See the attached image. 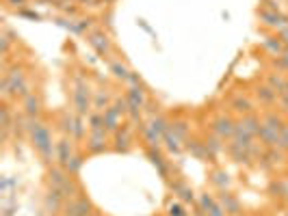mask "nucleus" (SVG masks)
<instances>
[{"label": "nucleus", "mask_w": 288, "mask_h": 216, "mask_svg": "<svg viewBox=\"0 0 288 216\" xmlns=\"http://www.w3.org/2000/svg\"><path fill=\"white\" fill-rule=\"evenodd\" d=\"M76 207H78V216H91L93 214L91 201L87 199V194H83V192L76 197Z\"/></svg>", "instance_id": "obj_30"}, {"label": "nucleus", "mask_w": 288, "mask_h": 216, "mask_svg": "<svg viewBox=\"0 0 288 216\" xmlns=\"http://www.w3.org/2000/svg\"><path fill=\"white\" fill-rule=\"evenodd\" d=\"M217 201L221 203V207L226 210V214H228V216H241L243 205H241V201L236 199V194H232L230 190H221Z\"/></svg>", "instance_id": "obj_7"}, {"label": "nucleus", "mask_w": 288, "mask_h": 216, "mask_svg": "<svg viewBox=\"0 0 288 216\" xmlns=\"http://www.w3.org/2000/svg\"><path fill=\"white\" fill-rule=\"evenodd\" d=\"M22 113L31 119H39L44 113V104H41V95L39 93H28L22 99Z\"/></svg>", "instance_id": "obj_6"}, {"label": "nucleus", "mask_w": 288, "mask_h": 216, "mask_svg": "<svg viewBox=\"0 0 288 216\" xmlns=\"http://www.w3.org/2000/svg\"><path fill=\"white\" fill-rule=\"evenodd\" d=\"M167 212H169V216H189V214H186V210L180 203H171Z\"/></svg>", "instance_id": "obj_37"}, {"label": "nucleus", "mask_w": 288, "mask_h": 216, "mask_svg": "<svg viewBox=\"0 0 288 216\" xmlns=\"http://www.w3.org/2000/svg\"><path fill=\"white\" fill-rule=\"evenodd\" d=\"M256 97L260 99V104L264 106H273L279 99V93L275 89H271L269 84H262V86H258L256 89Z\"/></svg>", "instance_id": "obj_17"}, {"label": "nucleus", "mask_w": 288, "mask_h": 216, "mask_svg": "<svg viewBox=\"0 0 288 216\" xmlns=\"http://www.w3.org/2000/svg\"><path fill=\"white\" fill-rule=\"evenodd\" d=\"M266 84L271 86V89H275L277 93H284L286 89V78L282 74H269V78H266Z\"/></svg>", "instance_id": "obj_33"}, {"label": "nucleus", "mask_w": 288, "mask_h": 216, "mask_svg": "<svg viewBox=\"0 0 288 216\" xmlns=\"http://www.w3.org/2000/svg\"><path fill=\"white\" fill-rule=\"evenodd\" d=\"M44 207L48 214H61L63 207H65V197L56 190V188H48V192L44 194Z\"/></svg>", "instance_id": "obj_5"}, {"label": "nucleus", "mask_w": 288, "mask_h": 216, "mask_svg": "<svg viewBox=\"0 0 288 216\" xmlns=\"http://www.w3.org/2000/svg\"><path fill=\"white\" fill-rule=\"evenodd\" d=\"M71 158H74V145H71V139L63 136V139L56 143V160H59V167L65 169Z\"/></svg>", "instance_id": "obj_10"}, {"label": "nucleus", "mask_w": 288, "mask_h": 216, "mask_svg": "<svg viewBox=\"0 0 288 216\" xmlns=\"http://www.w3.org/2000/svg\"><path fill=\"white\" fill-rule=\"evenodd\" d=\"M210 184L217 186L219 190H228V186L232 184V179H230V173H228V171L212 169V171H210Z\"/></svg>", "instance_id": "obj_21"}, {"label": "nucleus", "mask_w": 288, "mask_h": 216, "mask_svg": "<svg viewBox=\"0 0 288 216\" xmlns=\"http://www.w3.org/2000/svg\"><path fill=\"white\" fill-rule=\"evenodd\" d=\"M204 143H206V149H208V154H210L212 158H217L223 149H226V143H223V139L221 136H217V134H210V136H206L204 139Z\"/></svg>", "instance_id": "obj_23"}, {"label": "nucleus", "mask_w": 288, "mask_h": 216, "mask_svg": "<svg viewBox=\"0 0 288 216\" xmlns=\"http://www.w3.org/2000/svg\"><path fill=\"white\" fill-rule=\"evenodd\" d=\"M269 192L279 201H288V177H277L269 184Z\"/></svg>", "instance_id": "obj_16"}, {"label": "nucleus", "mask_w": 288, "mask_h": 216, "mask_svg": "<svg viewBox=\"0 0 288 216\" xmlns=\"http://www.w3.org/2000/svg\"><path fill=\"white\" fill-rule=\"evenodd\" d=\"M239 126H243L249 134L258 136V132H260V126H262V119L258 117L256 113H249V115H243V119L239 121Z\"/></svg>", "instance_id": "obj_19"}, {"label": "nucleus", "mask_w": 288, "mask_h": 216, "mask_svg": "<svg viewBox=\"0 0 288 216\" xmlns=\"http://www.w3.org/2000/svg\"><path fill=\"white\" fill-rule=\"evenodd\" d=\"M210 130H212V134L221 136L223 141H226V139H232V136H234V130H236V121L230 117V115H219V117L212 119Z\"/></svg>", "instance_id": "obj_3"}, {"label": "nucleus", "mask_w": 288, "mask_h": 216, "mask_svg": "<svg viewBox=\"0 0 288 216\" xmlns=\"http://www.w3.org/2000/svg\"><path fill=\"white\" fill-rule=\"evenodd\" d=\"M130 86H139V84H143V80H141V76L136 74V71H130V76H128V80H126Z\"/></svg>", "instance_id": "obj_40"}, {"label": "nucleus", "mask_w": 288, "mask_h": 216, "mask_svg": "<svg viewBox=\"0 0 288 216\" xmlns=\"http://www.w3.org/2000/svg\"><path fill=\"white\" fill-rule=\"evenodd\" d=\"M102 115H104V128H106V132H117V130L121 128V115H119L117 108L111 104L109 108H104Z\"/></svg>", "instance_id": "obj_14"}, {"label": "nucleus", "mask_w": 288, "mask_h": 216, "mask_svg": "<svg viewBox=\"0 0 288 216\" xmlns=\"http://www.w3.org/2000/svg\"><path fill=\"white\" fill-rule=\"evenodd\" d=\"M277 37L282 39V43L288 48V26H284V28H279V33H277Z\"/></svg>", "instance_id": "obj_41"}, {"label": "nucleus", "mask_w": 288, "mask_h": 216, "mask_svg": "<svg viewBox=\"0 0 288 216\" xmlns=\"http://www.w3.org/2000/svg\"><path fill=\"white\" fill-rule=\"evenodd\" d=\"M228 154H230V158H232L234 162H239V164H251V160H254L251 149H245L241 145H236V143H230V145H228Z\"/></svg>", "instance_id": "obj_15"}, {"label": "nucleus", "mask_w": 288, "mask_h": 216, "mask_svg": "<svg viewBox=\"0 0 288 216\" xmlns=\"http://www.w3.org/2000/svg\"><path fill=\"white\" fill-rule=\"evenodd\" d=\"M87 41H89V46L96 50L100 56H109V52H111V39L106 37L102 31H93V33H89Z\"/></svg>", "instance_id": "obj_8"}, {"label": "nucleus", "mask_w": 288, "mask_h": 216, "mask_svg": "<svg viewBox=\"0 0 288 216\" xmlns=\"http://www.w3.org/2000/svg\"><path fill=\"white\" fill-rule=\"evenodd\" d=\"M93 93H96L93 106H96L100 113H102L104 108H109V106H111V95H109V91H93Z\"/></svg>", "instance_id": "obj_32"}, {"label": "nucleus", "mask_w": 288, "mask_h": 216, "mask_svg": "<svg viewBox=\"0 0 288 216\" xmlns=\"http://www.w3.org/2000/svg\"><path fill=\"white\" fill-rule=\"evenodd\" d=\"M275 65L279 69H284V71H288V48L284 50V54L282 56H277V61H275Z\"/></svg>", "instance_id": "obj_38"}, {"label": "nucleus", "mask_w": 288, "mask_h": 216, "mask_svg": "<svg viewBox=\"0 0 288 216\" xmlns=\"http://www.w3.org/2000/svg\"><path fill=\"white\" fill-rule=\"evenodd\" d=\"M146 154H148V158H150V162H152L154 167L158 169L161 177L169 179V164H167V160H165V156L161 154V149H158V147H148Z\"/></svg>", "instance_id": "obj_13"}, {"label": "nucleus", "mask_w": 288, "mask_h": 216, "mask_svg": "<svg viewBox=\"0 0 288 216\" xmlns=\"http://www.w3.org/2000/svg\"><path fill=\"white\" fill-rule=\"evenodd\" d=\"M262 124H264V126H269L271 130H275L277 134H282V130L286 128V121H284V117H282V115H279V113H275V111L264 113Z\"/></svg>", "instance_id": "obj_18"}, {"label": "nucleus", "mask_w": 288, "mask_h": 216, "mask_svg": "<svg viewBox=\"0 0 288 216\" xmlns=\"http://www.w3.org/2000/svg\"><path fill=\"white\" fill-rule=\"evenodd\" d=\"M89 128L91 130H106L104 128V115L102 113H91L89 115Z\"/></svg>", "instance_id": "obj_34"}, {"label": "nucleus", "mask_w": 288, "mask_h": 216, "mask_svg": "<svg viewBox=\"0 0 288 216\" xmlns=\"http://www.w3.org/2000/svg\"><path fill=\"white\" fill-rule=\"evenodd\" d=\"M113 143H115V151H121V154H126V151H130V124H124L117 132H113Z\"/></svg>", "instance_id": "obj_12"}, {"label": "nucleus", "mask_w": 288, "mask_h": 216, "mask_svg": "<svg viewBox=\"0 0 288 216\" xmlns=\"http://www.w3.org/2000/svg\"><path fill=\"white\" fill-rule=\"evenodd\" d=\"M11 3H13V5H22L24 0H11Z\"/></svg>", "instance_id": "obj_42"}, {"label": "nucleus", "mask_w": 288, "mask_h": 216, "mask_svg": "<svg viewBox=\"0 0 288 216\" xmlns=\"http://www.w3.org/2000/svg\"><path fill=\"white\" fill-rule=\"evenodd\" d=\"M169 186H171V190H174V194H178V197L182 199V201H193V199H195V197H193V190L184 184V179L174 177V179L169 182Z\"/></svg>", "instance_id": "obj_20"}, {"label": "nucleus", "mask_w": 288, "mask_h": 216, "mask_svg": "<svg viewBox=\"0 0 288 216\" xmlns=\"http://www.w3.org/2000/svg\"><path fill=\"white\" fill-rule=\"evenodd\" d=\"M243 216H247V214H243Z\"/></svg>", "instance_id": "obj_44"}, {"label": "nucleus", "mask_w": 288, "mask_h": 216, "mask_svg": "<svg viewBox=\"0 0 288 216\" xmlns=\"http://www.w3.org/2000/svg\"><path fill=\"white\" fill-rule=\"evenodd\" d=\"M28 139H31L35 151L44 158L46 164L52 162V158L56 156V149L52 145V132H50V128L41 119H33L31 121V128H28Z\"/></svg>", "instance_id": "obj_1"}, {"label": "nucleus", "mask_w": 288, "mask_h": 216, "mask_svg": "<svg viewBox=\"0 0 288 216\" xmlns=\"http://www.w3.org/2000/svg\"><path fill=\"white\" fill-rule=\"evenodd\" d=\"M184 147L189 149L191 154L197 158V160H201V162L212 160V156L208 154V149H206V143H204V141H199V139H195V136H189V139L184 141Z\"/></svg>", "instance_id": "obj_11"}, {"label": "nucleus", "mask_w": 288, "mask_h": 216, "mask_svg": "<svg viewBox=\"0 0 288 216\" xmlns=\"http://www.w3.org/2000/svg\"><path fill=\"white\" fill-rule=\"evenodd\" d=\"M258 16H260L262 24L269 26V28H284L288 26V18L282 16L279 11H271V9H260L258 11Z\"/></svg>", "instance_id": "obj_9"}, {"label": "nucleus", "mask_w": 288, "mask_h": 216, "mask_svg": "<svg viewBox=\"0 0 288 216\" xmlns=\"http://www.w3.org/2000/svg\"><path fill=\"white\" fill-rule=\"evenodd\" d=\"M141 132H143V139H146L148 143V147H161V143H163V136L154 132L150 126H141Z\"/></svg>", "instance_id": "obj_27"}, {"label": "nucleus", "mask_w": 288, "mask_h": 216, "mask_svg": "<svg viewBox=\"0 0 288 216\" xmlns=\"http://www.w3.org/2000/svg\"><path fill=\"white\" fill-rule=\"evenodd\" d=\"M148 126L152 128L154 132H158L161 136H165V132L169 130V119L165 117V115L158 113V115H154V117H150V124H148Z\"/></svg>", "instance_id": "obj_25"}, {"label": "nucleus", "mask_w": 288, "mask_h": 216, "mask_svg": "<svg viewBox=\"0 0 288 216\" xmlns=\"http://www.w3.org/2000/svg\"><path fill=\"white\" fill-rule=\"evenodd\" d=\"M81 167H83V156L81 154H74V158L69 160V164H67L65 169H67L69 175H76V173L81 171Z\"/></svg>", "instance_id": "obj_35"}, {"label": "nucleus", "mask_w": 288, "mask_h": 216, "mask_svg": "<svg viewBox=\"0 0 288 216\" xmlns=\"http://www.w3.org/2000/svg\"><path fill=\"white\" fill-rule=\"evenodd\" d=\"M109 147V134L106 130H91L87 139V151L89 154H102Z\"/></svg>", "instance_id": "obj_4"}, {"label": "nucleus", "mask_w": 288, "mask_h": 216, "mask_svg": "<svg viewBox=\"0 0 288 216\" xmlns=\"http://www.w3.org/2000/svg\"><path fill=\"white\" fill-rule=\"evenodd\" d=\"M169 130L174 134H178L182 141L189 139V124H186L184 119H174V121H169Z\"/></svg>", "instance_id": "obj_28"}, {"label": "nucleus", "mask_w": 288, "mask_h": 216, "mask_svg": "<svg viewBox=\"0 0 288 216\" xmlns=\"http://www.w3.org/2000/svg\"><path fill=\"white\" fill-rule=\"evenodd\" d=\"M262 46H264L266 52H271L273 56H282L284 50H286V46L282 43V39H279V37H266Z\"/></svg>", "instance_id": "obj_24"}, {"label": "nucleus", "mask_w": 288, "mask_h": 216, "mask_svg": "<svg viewBox=\"0 0 288 216\" xmlns=\"http://www.w3.org/2000/svg\"><path fill=\"white\" fill-rule=\"evenodd\" d=\"M284 93H288V78H286V89H284Z\"/></svg>", "instance_id": "obj_43"}, {"label": "nucleus", "mask_w": 288, "mask_h": 216, "mask_svg": "<svg viewBox=\"0 0 288 216\" xmlns=\"http://www.w3.org/2000/svg\"><path fill=\"white\" fill-rule=\"evenodd\" d=\"M74 124H76V117H74V115L61 113L59 126H61V130H63V134H65V136H71V134H74Z\"/></svg>", "instance_id": "obj_29"}, {"label": "nucleus", "mask_w": 288, "mask_h": 216, "mask_svg": "<svg viewBox=\"0 0 288 216\" xmlns=\"http://www.w3.org/2000/svg\"><path fill=\"white\" fill-rule=\"evenodd\" d=\"M91 86L89 82L85 80L83 76H76L74 80V93H71V102H74V108H76V115H85L89 113V106H91Z\"/></svg>", "instance_id": "obj_2"}, {"label": "nucleus", "mask_w": 288, "mask_h": 216, "mask_svg": "<svg viewBox=\"0 0 288 216\" xmlns=\"http://www.w3.org/2000/svg\"><path fill=\"white\" fill-rule=\"evenodd\" d=\"M0 43H3V54L5 56H9V50H11V39H9V35H3V37H0Z\"/></svg>", "instance_id": "obj_39"}, {"label": "nucleus", "mask_w": 288, "mask_h": 216, "mask_svg": "<svg viewBox=\"0 0 288 216\" xmlns=\"http://www.w3.org/2000/svg\"><path fill=\"white\" fill-rule=\"evenodd\" d=\"M230 106H232V111L239 113V115H249V113H254V102H251L249 97H245V95H236L232 102H230Z\"/></svg>", "instance_id": "obj_22"}, {"label": "nucleus", "mask_w": 288, "mask_h": 216, "mask_svg": "<svg viewBox=\"0 0 288 216\" xmlns=\"http://www.w3.org/2000/svg\"><path fill=\"white\" fill-rule=\"evenodd\" d=\"M91 216H93V214H91Z\"/></svg>", "instance_id": "obj_45"}, {"label": "nucleus", "mask_w": 288, "mask_h": 216, "mask_svg": "<svg viewBox=\"0 0 288 216\" xmlns=\"http://www.w3.org/2000/svg\"><path fill=\"white\" fill-rule=\"evenodd\" d=\"M74 136L76 141H83V136H85V124H83V117L81 115H76V124H74Z\"/></svg>", "instance_id": "obj_36"}, {"label": "nucleus", "mask_w": 288, "mask_h": 216, "mask_svg": "<svg viewBox=\"0 0 288 216\" xmlns=\"http://www.w3.org/2000/svg\"><path fill=\"white\" fill-rule=\"evenodd\" d=\"M182 139H180L178 134H174L171 130H167L165 132V136H163V143L167 145V149L171 151V154H180V149H182V143H180Z\"/></svg>", "instance_id": "obj_26"}, {"label": "nucleus", "mask_w": 288, "mask_h": 216, "mask_svg": "<svg viewBox=\"0 0 288 216\" xmlns=\"http://www.w3.org/2000/svg\"><path fill=\"white\" fill-rule=\"evenodd\" d=\"M111 71L117 80H128V76H130V69H128L121 61H111Z\"/></svg>", "instance_id": "obj_31"}]
</instances>
